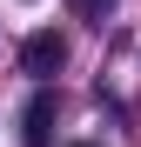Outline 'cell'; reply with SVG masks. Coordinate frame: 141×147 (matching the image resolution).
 Here are the masks:
<instances>
[{"mask_svg": "<svg viewBox=\"0 0 141 147\" xmlns=\"http://www.w3.org/2000/svg\"><path fill=\"white\" fill-rule=\"evenodd\" d=\"M101 7H108V0H81V13H101Z\"/></svg>", "mask_w": 141, "mask_h": 147, "instance_id": "3", "label": "cell"}, {"mask_svg": "<svg viewBox=\"0 0 141 147\" xmlns=\"http://www.w3.org/2000/svg\"><path fill=\"white\" fill-rule=\"evenodd\" d=\"M61 60H67V40L54 34V27H40V34H27V40H20V74H27V80H54V74H61Z\"/></svg>", "mask_w": 141, "mask_h": 147, "instance_id": "1", "label": "cell"}, {"mask_svg": "<svg viewBox=\"0 0 141 147\" xmlns=\"http://www.w3.org/2000/svg\"><path fill=\"white\" fill-rule=\"evenodd\" d=\"M47 127H54V94H34V100H27V114H20V140H27V147H47Z\"/></svg>", "mask_w": 141, "mask_h": 147, "instance_id": "2", "label": "cell"}]
</instances>
